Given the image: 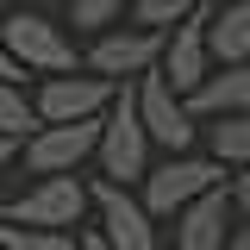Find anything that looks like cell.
I'll use <instances>...</instances> for the list:
<instances>
[{
    "label": "cell",
    "instance_id": "1",
    "mask_svg": "<svg viewBox=\"0 0 250 250\" xmlns=\"http://www.w3.org/2000/svg\"><path fill=\"white\" fill-rule=\"evenodd\" d=\"M94 169H100V182H113V188L144 182V169H150V138H144V119H138V88H131V82H119L113 106L100 113Z\"/></svg>",
    "mask_w": 250,
    "mask_h": 250
},
{
    "label": "cell",
    "instance_id": "2",
    "mask_svg": "<svg viewBox=\"0 0 250 250\" xmlns=\"http://www.w3.org/2000/svg\"><path fill=\"white\" fill-rule=\"evenodd\" d=\"M0 44H6V57L19 62V75H44V82H57V75H75L82 69V44L57 25V19H44V13H13V19H0Z\"/></svg>",
    "mask_w": 250,
    "mask_h": 250
},
{
    "label": "cell",
    "instance_id": "3",
    "mask_svg": "<svg viewBox=\"0 0 250 250\" xmlns=\"http://www.w3.org/2000/svg\"><path fill=\"white\" fill-rule=\"evenodd\" d=\"M225 188V169H219L213 156H163V163H150L144 169V182H138V200H144V213L150 219H175L188 213L194 200H207V194H219Z\"/></svg>",
    "mask_w": 250,
    "mask_h": 250
},
{
    "label": "cell",
    "instance_id": "4",
    "mask_svg": "<svg viewBox=\"0 0 250 250\" xmlns=\"http://www.w3.org/2000/svg\"><path fill=\"white\" fill-rule=\"evenodd\" d=\"M0 219H6V225H25V231H82V219H88V182H82V175L31 182Z\"/></svg>",
    "mask_w": 250,
    "mask_h": 250
},
{
    "label": "cell",
    "instance_id": "5",
    "mask_svg": "<svg viewBox=\"0 0 250 250\" xmlns=\"http://www.w3.org/2000/svg\"><path fill=\"white\" fill-rule=\"evenodd\" d=\"M94 150H100V119H88V125H38L25 144H19V156H25V169L38 182H50V175H82L94 163Z\"/></svg>",
    "mask_w": 250,
    "mask_h": 250
},
{
    "label": "cell",
    "instance_id": "6",
    "mask_svg": "<svg viewBox=\"0 0 250 250\" xmlns=\"http://www.w3.org/2000/svg\"><path fill=\"white\" fill-rule=\"evenodd\" d=\"M156 62H163V38L156 31H138V25H113L100 31L88 50H82V69L100 75V82H138V75H150Z\"/></svg>",
    "mask_w": 250,
    "mask_h": 250
},
{
    "label": "cell",
    "instance_id": "7",
    "mask_svg": "<svg viewBox=\"0 0 250 250\" xmlns=\"http://www.w3.org/2000/svg\"><path fill=\"white\" fill-rule=\"evenodd\" d=\"M88 213H94V231H100L106 250H156V219L144 213V200L131 188L94 182L88 188Z\"/></svg>",
    "mask_w": 250,
    "mask_h": 250
},
{
    "label": "cell",
    "instance_id": "8",
    "mask_svg": "<svg viewBox=\"0 0 250 250\" xmlns=\"http://www.w3.org/2000/svg\"><path fill=\"white\" fill-rule=\"evenodd\" d=\"M131 88H138V119H144V138H150L156 150H169V156H188L194 131H200V119L188 113V100L169 88L156 69H150V75H138Z\"/></svg>",
    "mask_w": 250,
    "mask_h": 250
},
{
    "label": "cell",
    "instance_id": "9",
    "mask_svg": "<svg viewBox=\"0 0 250 250\" xmlns=\"http://www.w3.org/2000/svg\"><path fill=\"white\" fill-rule=\"evenodd\" d=\"M113 94H119L113 82L75 69V75H57V82H44L31 94V113H38V125H88V119H100L113 106Z\"/></svg>",
    "mask_w": 250,
    "mask_h": 250
},
{
    "label": "cell",
    "instance_id": "10",
    "mask_svg": "<svg viewBox=\"0 0 250 250\" xmlns=\"http://www.w3.org/2000/svg\"><path fill=\"white\" fill-rule=\"evenodd\" d=\"M207 13H213V6H200V13L182 19L175 31H163V62H156V75L182 94V100L213 75V57H207Z\"/></svg>",
    "mask_w": 250,
    "mask_h": 250
},
{
    "label": "cell",
    "instance_id": "11",
    "mask_svg": "<svg viewBox=\"0 0 250 250\" xmlns=\"http://www.w3.org/2000/svg\"><path fill=\"white\" fill-rule=\"evenodd\" d=\"M188 113L194 119H244L250 113V62H238V69H213L200 88L188 94Z\"/></svg>",
    "mask_w": 250,
    "mask_h": 250
},
{
    "label": "cell",
    "instance_id": "12",
    "mask_svg": "<svg viewBox=\"0 0 250 250\" xmlns=\"http://www.w3.org/2000/svg\"><path fill=\"white\" fill-rule=\"evenodd\" d=\"M231 238V200H225V188L207 194V200H194L188 213H175V250H225Z\"/></svg>",
    "mask_w": 250,
    "mask_h": 250
},
{
    "label": "cell",
    "instance_id": "13",
    "mask_svg": "<svg viewBox=\"0 0 250 250\" xmlns=\"http://www.w3.org/2000/svg\"><path fill=\"white\" fill-rule=\"evenodd\" d=\"M207 57H213V69L250 62V0H225L207 13Z\"/></svg>",
    "mask_w": 250,
    "mask_h": 250
},
{
    "label": "cell",
    "instance_id": "14",
    "mask_svg": "<svg viewBox=\"0 0 250 250\" xmlns=\"http://www.w3.org/2000/svg\"><path fill=\"white\" fill-rule=\"evenodd\" d=\"M200 6H213V0H131L125 19H131L138 31H156V38H163V31H175L182 19H194Z\"/></svg>",
    "mask_w": 250,
    "mask_h": 250
},
{
    "label": "cell",
    "instance_id": "15",
    "mask_svg": "<svg viewBox=\"0 0 250 250\" xmlns=\"http://www.w3.org/2000/svg\"><path fill=\"white\" fill-rule=\"evenodd\" d=\"M213 163L231 175V169H250V113L244 119H213Z\"/></svg>",
    "mask_w": 250,
    "mask_h": 250
},
{
    "label": "cell",
    "instance_id": "16",
    "mask_svg": "<svg viewBox=\"0 0 250 250\" xmlns=\"http://www.w3.org/2000/svg\"><path fill=\"white\" fill-rule=\"evenodd\" d=\"M31 131H38L31 94H25V88H13V82H0V138H6V144H25Z\"/></svg>",
    "mask_w": 250,
    "mask_h": 250
},
{
    "label": "cell",
    "instance_id": "17",
    "mask_svg": "<svg viewBox=\"0 0 250 250\" xmlns=\"http://www.w3.org/2000/svg\"><path fill=\"white\" fill-rule=\"evenodd\" d=\"M125 13H131V0H69V25L75 31H113V25H125Z\"/></svg>",
    "mask_w": 250,
    "mask_h": 250
},
{
    "label": "cell",
    "instance_id": "18",
    "mask_svg": "<svg viewBox=\"0 0 250 250\" xmlns=\"http://www.w3.org/2000/svg\"><path fill=\"white\" fill-rule=\"evenodd\" d=\"M0 250H75V231H25L0 219Z\"/></svg>",
    "mask_w": 250,
    "mask_h": 250
},
{
    "label": "cell",
    "instance_id": "19",
    "mask_svg": "<svg viewBox=\"0 0 250 250\" xmlns=\"http://www.w3.org/2000/svg\"><path fill=\"white\" fill-rule=\"evenodd\" d=\"M225 200H231V213L250 219V169H231L225 175Z\"/></svg>",
    "mask_w": 250,
    "mask_h": 250
},
{
    "label": "cell",
    "instance_id": "20",
    "mask_svg": "<svg viewBox=\"0 0 250 250\" xmlns=\"http://www.w3.org/2000/svg\"><path fill=\"white\" fill-rule=\"evenodd\" d=\"M225 250H250V219H244V225H231V238H225Z\"/></svg>",
    "mask_w": 250,
    "mask_h": 250
},
{
    "label": "cell",
    "instance_id": "21",
    "mask_svg": "<svg viewBox=\"0 0 250 250\" xmlns=\"http://www.w3.org/2000/svg\"><path fill=\"white\" fill-rule=\"evenodd\" d=\"M0 82H13V88H19V62L6 57V44H0Z\"/></svg>",
    "mask_w": 250,
    "mask_h": 250
},
{
    "label": "cell",
    "instance_id": "22",
    "mask_svg": "<svg viewBox=\"0 0 250 250\" xmlns=\"http://www.w3.org/2000/svg\"><path fill=\"white\" fill-rule=\"evenodd\" d=\"M75 250H106V244H100V231L88 225V231H75Z\"/></svg>",
    "mask_w": 250,
    "mask_h": 250
},
{
    "label": "cell",
    "instance_id": "23",
    "mask_svg": "<svg viewBox=\"0 0 250 250\" xmlns=\"http://www.w3.org/2000/svg\"><path fill=\"white\" fill-rule=\"evenodd\" d=\"M13 156H19V144H6V138H0V175H6V163H13Z\"/></svg>",
    "mask_w": 250,
    "mask_h": 250
}]
</instances>
